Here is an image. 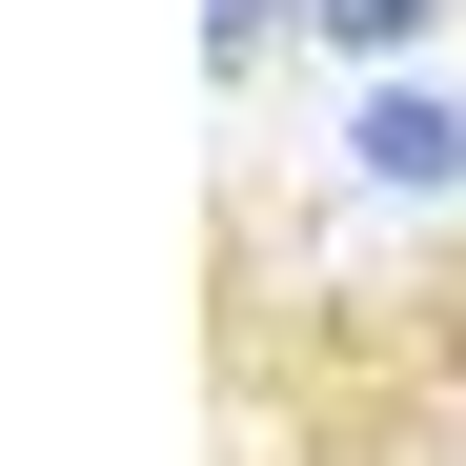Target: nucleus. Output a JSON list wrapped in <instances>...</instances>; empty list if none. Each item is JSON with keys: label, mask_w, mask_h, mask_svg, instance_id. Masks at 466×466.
<instances>
[{"label": "nucleus", "mask_w": 466, "mask_h": 466, "mask_svg": "<svg viewBox=\"0 0 466 466\" xmlns=\"http://www.w3.org/2000/svg\"><path fill=\"white\" fill-rule=\"evenodd\" d=\"M345 142H365V183H466V102L446 82H365Z\"/></svg>", "instance_id": "obj_1"}, {"label": "nucleus", "mask_w": 466, "mask_h": 466, "mask_svg": "<svg viewBox=\"0 0 466 466\" xmlns=\"http://www.w3.org/2000/svg\"><path fill=\"white\" fill-rule=\"evenodd\" d=\"M304 21H325V41H345V61H406V41H426V21H446V0H304Z\"/></svg>", "instance_id": "obj_2"}]
</instances>
